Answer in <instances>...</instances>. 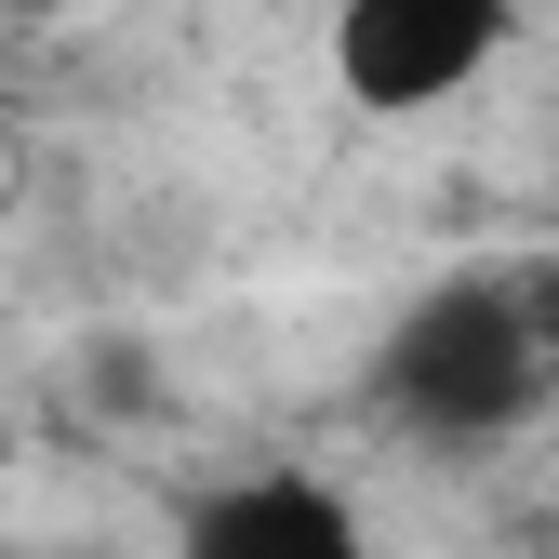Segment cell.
<instances>
[{
	"label": "cell",
	"mask_w": 559,
	"mask_h": 559,
	"mask_svg": "<svg viewBox=\"0 0 559 559\" xmlns=\"http://www.w3.org/2000/svg\"><path fill=\"white\" fill-rule=\"evenodd\" d=\"M373 413L400 440H427V453H493L520 440L533 413L559 400L546 386V346H533V307H520V266H466V280H427L386 346H373Z\"/></svg>",
	"instance_id": "obj_1"
},
{
	"label": "cell",
	"mask_w": 559,
	"mask_h": 559,
	"mask_svg": "<svg viewBox=\"0 0 559 559\" xmlns=\"http://www.w3.org/2000/svg\"><path fill=\"white\" fill-rule=\"evenodd\" d=\"M520 40V0H333V94L360 120H427Z\"/></svg>",
	"instance_id": "obj_2"
},
{
	"label": "cell",
	"mask_w": 559,
	"mask_h": 559,
	"mask_svg": "<svg viewBox=\"0 0 559 559\" xmlns=\"http://www.w3.org/2000/svg\"><path fill=\"white\" fill-rule=\"evenodd\" d=\"M174 559H373L360 507L333 493L307 466H253V479H214V493L187 507Z\"/></svg>",
	"instance_id": "obj_3"
},
{
	"label": "cell",
	"mask_w": 559,
	"mask_h": 559,
	"mask_svg": "<svg viewBox=\"0 0 559 559\" xmlns=\"http://www.w3.org/2000/svg\"><path fill=\"white\" fill-rule=\"evenodd\" d=\"M520 307H533V346H546V386H559V266H520Z\"/></svg>",
	"instance_id": "obj_4"
}]
</instances>
